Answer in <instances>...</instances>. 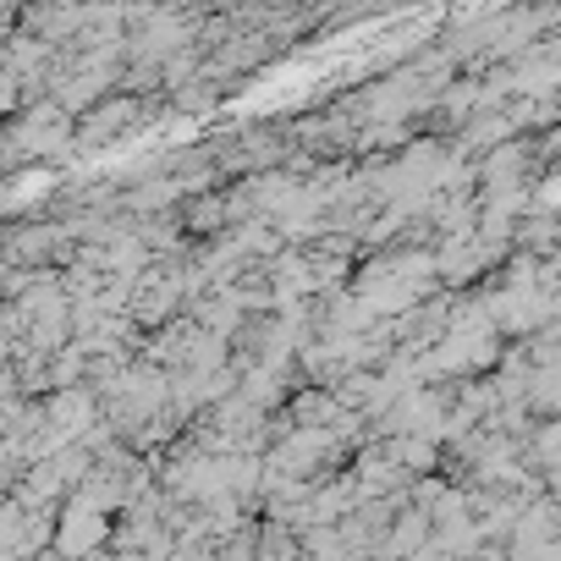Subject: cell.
Returning a JSON list of instances; mask_svg holds the SVG:
<instances>
[{
  "mask_svg": "<svg viewBox=\"0 0 561 561\" xmlns=\"http://www.w3.org/2000/svg\"><path fill=\"white\" fill-rule=\"evenodd\" d=\"M545 287H561V248L545 259Z\"/></svg>",
  "mask_w": 561,
  "mask_h": 561,
  "instance_id": "5b68a950",
  "label": "cell"
},
{
  "mask_svg": "<svg viewBox=\"0 0 561 561\" xmlns=\"http://www.w3.org/2000/svg\"><path fill=\"white\" fill-rule=\"evenodd\" d=\"M353 479H358L364 501H413V484H419L380 440H364L353 451Z\"/></svg>",
  "mask_w": 561,
  "mask_h": 561,
  "instance_id": "7a4b0ae2",
  "label": "cell"
},
{
  "mask_svg": "<svg viewBox=\"0 0 561 561\" xmlns=\"http://www.w3.org/2000/svg\"><path fill=\"white\" fill-rule=\"evenodd\" d=\"M89 561H116V550H100V556H89Z\"/></svg>",
  "mask_w": 561,
  "mask_h": 561,
  "instance_id": "52a82bcc",
  "label": "cell"
},
{
  "mask_svg": "<svg viewBox=\"0 0 561 561\" xmlns=\"http://www.w3.org/2000/svg\"><path fill=\"white\" fill-rule=\"evenodd\" d=\"M116 561H149V556H116Z\"/></svg>",
  "mask_w": 561,
  "mask_h": 561,
  "instance_id": "ba28073f",
  "label": "cell"
},
{
  "mask_svg": "<svg viewBox=\"0 0 561 561\" xmlns=\"http://www.w3.org/2000/svg\"><path fill=\"white\" fill-rule=\"evenodd\" d=\"M413 561H451V556H446V550H435V545H430V550H424V556H413Z\"/></svg>",
  "mask_w": 561,
  "mask_h": 561,
  "instance_id": "8992f818",
  "label": "cell"
},
{
  "mask_svg": "<svg viewBox=\"0 0 561 561\" xmlns=\"http://www.w3.org/2000/svg\"><path fill=\"white\" fill-rule=\"evenodd\" d=\"M111 539H116V517H105V512H94V506H83V501H67V506H61L56 550H61L67 561H89V556L111 550Z\"/></svg>",
  "mask_w": 561,
  "mask_h": 561,
  "instance_id": "3957f363",
  "label": "cell"
},
{
  "mask_svg": "<svg viewBox=\"0 0 561 561\" xmlns=\"http://www.w3.org/2000/svg\"><path fill=\"white\" fill-rule=\"evenodd\" d=\"M413 479H435V473H446V446L440 440H424V435H402V440H380Z\"/></svg>",
  "mask_w": 561,
  "mask_h": 561,
  "instance_id": "277c9868",
  "label": "cell"
},
{
  "mask_svg": "<svg viewBox=\"0 0 561 561\" xmlns=\"http://www.w3.org/2000/svg\"><path fill=\"white\" fill-rule=\"evenodd\" d=\"M7 171L18 176L28 160L45 171L50 160H67V154H78V116H67L56 100H39V105H28L23 116H12L7 122Z\"/></svg>",
  "mask_w": 561,
  "mask_h": 561,
  "instance_id": "6da1fadb",
  "label": "cell"
}]
</instances>
